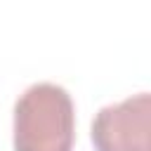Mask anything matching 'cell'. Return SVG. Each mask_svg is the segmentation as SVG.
<instances>
[{"label": "cell", "instance_id": "cell-2", "mask_svg": "<svg viewBox=\"0 0 151 151\" xmlns=\"http://www.w3.org/2000/svg\"><path fill=\"white\" fill-rule=\"evenodd\" d=\"M94 151H151V94L137 92L94 113Z\"/></svg>", "mask_w": 151, "mask_h": 151}, {"label": "cell", "instance_id": "cell-1", "mask_svg": "<svg viewBox=\"0 0 151 151\" xmlns=\"http://www.w3.org/2000/svg\"><path fill=\"white\" fill-rule=\"evenodd\" d=\"M14 151H73L76 106L66 87L40 80L14 101Z\"/></svg>", "mask_w": 151, "mask_h": 151}]
</instances>
